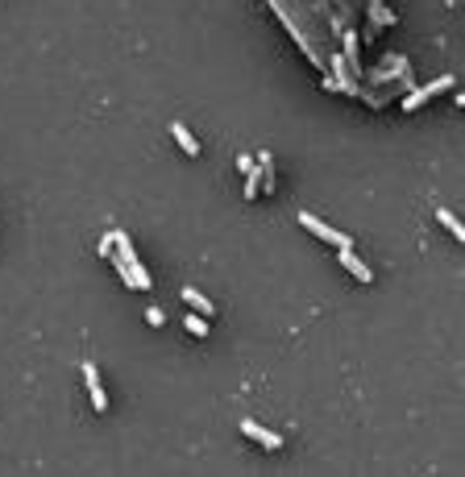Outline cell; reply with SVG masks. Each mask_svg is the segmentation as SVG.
Segmentation results:
<instances>
[{
	"mask_svg": "<svg viewBox=\"0 0 465 477\" xmlns=\"http://www.w3.org/2000/svg\"><path fill=\"white\" fill-rule=\"evenodd\" d=\"M262 195V166L254 162V171H245V200H258Z\"/></svg>",
	"mask_w": 465,
	"mask_h": 477,
	"instance_id": "cell-10",
	"label": "cell"
},
{
	"mask_svg": "<svg viewBox=\"0 0 465 477\" xmlns=\"http://www.w3.org/2000/svg\"><path fill=\"white\" fill-rule=\"evenodd\" d=\"M295 220H299V224H303L308 233H316L320 241H328V245H336V249H341V245H353V241H349V237H345L341 228H332V224H325V220L316 216V212H299Z\"/></svg>",
	"mask_w": 465,
	"mask_h": 477,
	"instance_id": "cell-3",
	"label": "cell"
},
{
	"mask_svg": "<svg viewBox=\"0 0 465 477\" xmlns=\"http://www.w3.org/2000/svg\"><path fill=\"white\" fill-rule=\"evenodd\" d=\"M241 436H249V440L262 444L266 452H279V448H282V436L270 432V428H262V424H254V419H241Z\"/></svg>",
	"mask_w": 465,
	"mask_h": 477,
	"instance_id": "cell-5",
	"label": "cell"
},
{
	"mask_svg": "<svg viewBox=\"0 0 465 477\" xmlns=\"http://www.w3.org/2000/svg\"><path fill=\"white\" fill-rule=\"evenodd\" d=\"M336 261H341V270H345V274H353V278H358L362 287H370V282H374V270H370V266H366L362 258H358V254H353V245H341Z\"/></svg>",
	"mask_w": 465,
	"mask_h": 477,
	"instance_id": "cell-4",
	"label": "cell"
},
{
	"mask_svg": "<svg viewBox=\"0 0 465 477\" xmlns=\"http://www.w3.org/2000/svg\"><path fill=\"white\" fill-rule=\"evenodd\" d=\"M436 220H440V224H445V228H449V233H453L457 241H465V228H461V220L453 216L449 208H436Z\"/></svg>",
	"mask_w": 465,
	"mask_h": 477,
	"instance_id": "cell-12",
	"label": "cell"
},
{
	"mask_svg": "<svg viewBox=\"0 0 465 477\" xmlns=\"http://www.w3.org/2000/svg\"><path fill=\"white\" fill-rule=\"evenodd\" d=\"M79 370H84V382H88V394H92V411H100V415H104V411H108V394H104V382H100V370H96L92 361H84Z\"/></svg>",
	"mask_w": 465,
	"mask_h": 477,
	"instance_id": "cell-6",
	"label": "cell"
},
{
	"mask_svg": "<svg viewBox=\"0 0 465 477\" xmlns=\"http://www.w3.org/2000/svg\"><path fill=\"white\" fill-rule=\"evenodd\" d=\"M108 254H112V233L100 237V258H108Z\"/></svg>",
	"mask_w": 465,
	"mask_h": 477,
	"instance_id": "cell-14",
	"label": "cell"
},
{
	"mask_svg": "<svg viewBox=\"0 0 465 477\" xmlns=\"http://www.w3.org/2000/svg\"><path fill=\"white\" fill-rule=\"evenodd\" d=\"M366 13H370V21L378 25V30H391V25H399V17L382 4V0H366Z\"/></svg>",
	"mask_w": 465,
	"mask_h": 477,
	"instance_id": "cell-8",
	"label": "cell"
},
{
	"mask_svg": "<svg viewBox=\"0 0 465 477\" xmlns=\"http://www.w3.org/2000/svg\"><path fill=\"white\" fill-rule=\"evenodd\" d=\"M183 303L191 307V311H199V315H208V320L216 315V307H212V299H208V295H199L195 287H183Z\"/></svg>",
	"mask_w": 465,
	"mask_h": 477,
	"instance_id": "cell-9",
	"label": "cell"
},
{
	"mask_svg": "<svg viewBox=\"0 0 465 477\" xmlns=\"http://www.w3.org/2000/svg\"><path fill=\"white\" fill-rule=\"evenodd\" d=\"M445 87H453V75H440V79H432V84L424 87H412V91H403V112H416V108H424L432 96H440Z\"/></svg>",
	"mask_w": 465,
	"mask_h": 477,
	"instance_id": "cell-2",
	"label": "cell"
},
{
	"mask_svg": "<svg viewBox=\"0 0 465 477\" xmlns=\"http://www.w3.org/2000/svg\"><path fill=\"white\" fill-rule=\"evenodd\" d=\"M108 261L117 266V274L125 278L129 291H150V287H154L150 274H145V266H141L138 254H133V241H129L125 233H112V254H108Z\"/></svg>",
	"mask_w": 465,
	"mask_h": 477,
	"instance_id": "cell-1",
	"label": "cell"
},
{
	"mask_svg": "<svg viewBox=\"0 0 465 477\" xmlns=\"http://www.w3.org/2000/svg\"><path fill=\"white\" fill-rule=\"evenodd\" d=\"M145 324H150V328H162V324H166L162 307H145Z\"/></svg>",
	"mask_w": 465,
	"mask_h": 477,
	"instance_id": "cell-13",
	"label": "cell"
},
{
	"mask_svg": "<svg viewBox=\"0 0 465 477\" xmlns=\"http://www.w3.org/2000/svg\"><path fill=\"white\" fill-rule=\"evenodd\" d=\"M183 324H187V332H191V336H208V332H212L208 315H199V311H191V315H187Z\"/></svg>",
	"mask_w": 465,
	"mask_h": 477,
	"instance_id": "cell-11",
	"label": "cell"
},
{
	"mask_svg": "<svg viewBox=\"0 0 465 477\" xmlns=\"http://www.w3.org/2000/svg\"><path fill=\"white\" fill-rule=\"evenodd\" d=\"M171 137H175V145L183 150L187 158H199V154H204V150H199V141L191 137V129H187V125H179V121H171Z\"/></svg>",
	"mask_w": 465,
	"mask_h": 477,
	"instance_id": "cell-7",
	"label": "cell"
}]
</instances>
